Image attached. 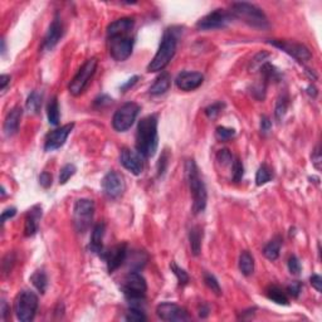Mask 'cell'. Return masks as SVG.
<instances>
[{"instance_id":"obj_1","label":"cell","mask_w":322,"mask_h":322,"mask_svg":"<svg viewBox=\"0 0 322 322\" xmlns=\"http://www.w3.org/2000/svg\"><path fill=\"white\" fill-rule=\"evenodd\" d=\"M135 145H136V151L141 154L145 159L154 156L159 145L156 115H149L140 120L137 125Z\"/></svg>"},{"instance_id":"obj_2","label":"cell","mask_w":322,"mask_h":322,"mask_svg":"<svg viewBox=\"0 0 322 322\" xmlns=\"http://www.w3.org/2000/svg\"><path fill=\"white\" fill-rule=\"evenodd\" d=\"M185 170L189 188H190L191 195H193V212H194V214H199V213L204 212L205 207H207V188H205L203 179L200 178L199 169H198L194 160L186 161Z\"/></svg>"},{"instance_id":"obj_3","label":"cell","mask_w":322,"mask_h":322,"mask_svg":"<svg viewBox=\"0 0 322 322\" xmlns=\"http://www.w3.org/2000/svg\"><path fill=\"white\" fill-rule=\"evenodd\" d=\"M176 47H178V34H176L175 29H166L154 59L147 66V72L164 71V68L168 66L175 55Z\"/></svg>"},{"instance_id":"obj_4","label":"cell","mask_w":322,"mask_h":322,"mask_svg":"<svg viewBox=\"0 0 322 322\" xmlns=\"http://www.w3.org/2000/svg\"><path fill=\"white\" fill-rule=\"evenodd\" d=\"M231 14L233 18L241 19L242 21L253 26V28L267 29L270 26L265 11L254 4L246 3V1L232 4Z\"/></svg>"},{"instance_id":"obj_5","label":"cell","mask_w":322,"mask_h":322,"mask_svg":"<svg viewBox=\"0 0 322 322\" xmlns=\"http://www.w3.org/2000/svg\"><path fill=\"white\" fill-rule=\"evenodd\" d=\"M146 291V281L137 271H132L125 276L122 282V292L131 306L140 307L139 304L145 299Z\"/></svg>"},{"instance_id":"obj_6","label":"cell","mask_w":322,"mask_h":322,"mask_svg":"<svg viewBox=\"0 0 322 322\" xmlns=\"http://www.w3.org/2000/svg\"><path fill=\"white\" fill-rule=\"evenodd\" d=\"M38 310V296L33 291L24 290L19 292L14 301V312L19 321L30 322Z\"/></svg>"},{"instance_id":"obj_7","label":"cell","mask_w":322,"mask_h":322,"mask_svg":"<svg viewBox=\"0 0 322 322\" xmlns=\"http://www.w3.org/2000/svg\"><path fill=\"white\" fill-rule=\"evenodd\" d=\"M97 63L98 62L96 58H89L84 62L83 66L79 68V71L77 72V74L73 77V79H72L68 86L69 93L72 96H79V94L83 93L84 89L87 88L88 83L91 82L93 74L96 73Z\"/></svg>"},{"instance_id":"obj_8","label":"cell","mask_w":322,"mask_h":322,"mask_svg":"<svg viewBox=\"0 0 322 322\" xmlns=\"http://www.w3.org/2000/svg\"><path fill=\"white\" fill-rule=\"evenodd\" d=\"M94 215V203L89 199H78L73 207V223L78 233H84L91 227Z\"/></svg>"},{"instance_id":"obj_9","label":"cell","mask_w":322,"mask_h":322,"mask_svg":"<svg viewBox=\"0 0 322 322\" xmlns=\"http://www.w3.org/2000/svg\"><path fill=\"white\" fill-rule=\"evenodd\" d=\"M108 49L111 57L117 62H123L127 59L132 53L134 48V37L130 34H118L113 37H108Z\"/></svg>"},{"instance_id":"obj_10","label":"cell","mask_w":322,"mask_h":322,"mask_svg":"<svg viewBox=\"0 0 322 322\" xmlns=\"http://www.w3.org/2000/svg\"><path fill=\"white\" fill-rule=\"evenodd\" d=\"M140 112V106L135 102H127L121 106L115 112L112 118V126L116 131L125 132L131 128Z\"/></svg>"},{"instance_id":"obj_11","label":"cell","mask_w":322,"mask_h":322,"mask_svg":"<svg viewBox=\"0 0 322 322\" xmlns=\"http://www.w3.org/2000/svg\"><path fill=\"white\" fill-rule=\"evenodd\" d=\"M233 16L231 13L225 11L224 9H215L212 13L203 16L197 23V28L199 30H213V29L225 28L232 21Z\"/></svg>"},{"instance_id":"obj_12","label":"cell","mask_w":322,"mask_h":322,"mask_svg":"<svg viewBox=\"0 0 322 322\" xmlns=\"http://www.w3.org/2000/svg\"><path fill=\"white\" fill-rule=\"evenodd\" d=\"M156 315L159 319L168 322H180L189 320L188 311L184 307L171 302H163L156 307Z\"/></svg>"},{"instance_id":"obj_13","label":"cell","mask_w":322,"mask_h":322,"mask_svg":"<svg viewBox=\"0 0 322 322\" xmlns=\"http://www.w3.org/2000/svg\"><path fill=\"white\" fill-rule=\"evenodd\" d=\"M102 190L106 197L110 199H116L121 197L125 191V181L123 178L116 171H110L102 179Z\"/></svg>"},{"instance_id":"obj_14","label":"cell","mask_w":322,"mask_h":322,"mask_svg":"<svg viewBox=\"0 0 322 322\" xmlns=\"http://www.w3.org/2000/svg\"><path fill=\"white\" fill-rule=\"evenodd\" d=\"M270 43L273 47H277L278 49L292 55V57L296 58L300 62H306V60L311 59L312 57L309 48L305 47L304 44H300V43L287 42V40H270Z\"/></svg>"},{"instance_id":"obj_15","label":"cell","mask_w":322,"mask_h":322,"mask_svg":"<svg viewBox=\"0 0 322 322\" xmlns=\"http://www.w3.org/2000/svg\"><path fill=\"white\" fill-rule=\"evenodd\" d=\"M120 163L134 175H140L144 170V156L131 149H123L120 155Z\"/></svg>"},{"instance_id":"obj_16","label":"cell","mask_w":322,"mask_h":322,"mask_svg":"<svg viewBox=\"0 0 322 322\" xmlns=\"http://www.w3.org/2000/svg\"><path fill=\"white\" fill-rule=\"evenodd\" d=\"M127 246L126 243L117 244V246L112 247L111 249L105 252L103 254V260L107 263V270L110 273H113L118 267H121L123 262L127 260Z\"/></svg>"},{"instance_id":"obj_17","label":"cell","mask_w":322,"mask_h":322,"mask_svg":"<svg viewBox=\"0 0 322 322\" xmlns=\"http://www.w3.org/2000/svg\"><path fill=\"white\" fill-rule=\"evenodd\" d=\"M74 127V123H67V125L62 126L59 128H55L54 131L50 132L45 139L44 150L45 151H54V150L59 149L64 145L67 137L72 132Z\"/></svg>"},{"instance_id":"obj_18","label":"cell","mask_w":322,"mask_h":322,"mask_svg":"<svg viewBox=\"0 0 322 322\" xmlns=\"http://www.w3.org/2000/svg\"><path fill=\"white\" fill-rule=\"evenodd\" d=\"M64 33V28H63V23L60 20L59 14H55L53 18L52 23H50L49 28H48L47 34H45L44 40H43V49L44 50H52L55 45L58 44L60 39L63 37Z\"/></svg>"},{"instance_id":"obj_19","label":"cell","mask_w":322,"mask_h":322,"mask_svg":"<svg viewBox=\"0 0 322 322\" xmlns=\"http://www.w3.org/2000/svg\"><path fill=\"white\" fill-rule=\"evenodd\" d=\"M204 82V76L200 72H181L175 79L176 87L181 91H194Z\"/></svg>"},{"instance_id":"obj_20","label":"cell","mask_w":322,"mask_h":322,"mask_svg":"<svg viewBox=\"0 0 322 322\" xmlns=\"http://www.w3.org/2000/svg\"><path fill=\"white\" fill-rule=\"evenodd\" d=\"M40 218H42V207L34 205L26 213L25 223H24V236L33 237L37 234L38 228H39Z\"/></svg>"},{"instance_id":"obj_21","label":"cell","mask_w":322,"mask_h":322,"mask_svg":"<svg viewBox=\"0 0 322 322\" xmlns=\"http://www.w3.org/2000/svg\"><path fill=\"white\" fill-rule=\"evenodd\" d=\"M21 115H23V110L20 107H18V106L9 111L3 125V131L5 134V136H13V135H15L18 132Z\"/></svg>"},{"instance_id":"obj_22","label":"cell","mask_w":322,"mask_h":322,"mask_svg":"<svg viewBox=\"0 0 322 322\" xmlns=\"http://www.w3.org/2000/svg\"><path fill=\"white\" fill-rule=\"evenodd\" d=\"M135 20L132 18H121L112 21L107 26V38L118 34H130L134 29Z\"/></svg>"},{"instance_id":"obj_23","label":"cell","mask_w":322,"mask_h":322,"mask_svg":"<svg viewBox=\"0 0 322 322\" xmlns=\"http://www.w3.org/2000/svg\"><path fill=\"white\" fill-rule=\"evenodd\" d=\"M103 236H105V224L100 223L93 228L91 237V243H89V248L93 253L98 254L100 257H103L105 254V248H103Z\"/></svg>"},{"instance_id":"obj_24","label":"cell","mask_w":322,"mask_h":322,"mask_svg":"<svg viewBox=\"0 0 322 322\" xmlns=\"http://www.w3.org/2000/svg\"><path fill=\"white\" fill-rule=\"evenodd\" d=\"M170 84H171L170 74H169L168 72H161V74L155 79L154 84L150 87L149 89L150 94H152V96H160V94H164L169 88H170Z\"/></svg>"},{"instance_id":"obj_25","label":"cell","mask_w":322,"mask_h":322,"mask_svg":"<svg viewBox=\"0 0 322 322\" xmlns=\"http://www.w3.org/2000/svg\"><path fill=\"white\" fill-rule=\"evenodd\" d=\"M202 239L203 231L200 227H193L189 232V241H190V248L194 256H199L200 249H202Z\"/></svg>"},{"instance_id":"obj_26","label":"cell","mask_w":322,"mask_h":322,"mask_svg":"<svg viewBox=\"0 0 322 322\" xmlns=\"http://www.w3.org/2000/svg\"><path fill=\"white\" fill-rule=\"evenodd\" d=\"M281 246H282V239L280 237H276L275 239H272L271 242H268L266 244L265 249H263V254L267 260L276 261L280 257Z\"/></svg>"},{"instance_id":"obj_27","label":"cell","mask_w":322,"mask_h":322,"mask_svg":"<svg viewBox=\"0 0 322 322\" xmlns=\"http://www.w3.org/2000/svg\"><path fill=\"white\" fill-rule=\"evenodd\" d=\"M239 270H241L242 275L247 276V277L254 272V258L249 252H242L241 257H239Z\"/></svg>"},{"instance_id":"obj_28","label":"cell","mask_w":322,"mask_h":322,"mask_svg":"<svg viewBox=\"0 0 322 322\" xmlns=\"http://www.w3.org/2000/svg\"><path fill=\"white\" fill-rule=\"evenodd\" d=\"M266 295H267V297L271 301L276 302V304L283 305V306H287L288 305L287 295L280 287H277V286H271L267 291H266Z\"/></svg>"},{"instance_id":"obj_29","label":"cell","mask_w":322,"mask_h":322,"mask_svg":"<svg viewBox=\"0 0 322 322\" xmlns=\"http://www.w3.org/2000/svg\"><path fill=\"white\" fill-rule=\"evenodd\" d=\"M30 281H31V283H33V286L37 288L40 294H44V292L47 291L48 277H47V275H45L44 271H42V270L35 271V272L31 275Z\"/></svg>"},{"instance_id":"obj_30","label":"cell","mask_w":322,"mask_h":322,"mask_svg":"<svg viewBox=\"0 0 322 322\" xmlns=\"http://www.w3.org/2000/svg\"><path fill=\"white\" fill-rule=\"evenodd\" d=\"M26 110L30 113H38L39 112L40 107H42V94L38 91H33L28 96L26 100Z\"/></svg>"},{"instance_id":"obj_31","label":"cell","mask_w":322,"mask_h":322,"mask_svg":"<svg viewBox=\"0 0 322 322\" xmlns=\"http://www.w3.org/2000/svg\"><path fill=\"white\" fill-rule=\"evenodd\" d=\"M47 116L48 121H49L50 125L57 126L59 123V106H58V100L57 97H53L52 100L49 101L47 106Z\"/></svg>"},{"instance_id":"obj_32","label":"cell","mask_w":322,"mask_h":322,"mask_svg":"<svg viewBox=\"0 0 322 322\" xmlns=\"http://www.w3.org/2000/svg\"><path fill=\"white\" fill-rule=\"evenodd\" d=\"M273 178V173L270 169V166L263 164V165L260 166V169L257 170L256 174V184L258 186L265 185L268 181H271V179Z\"/></svg>"},{"instance_id":"obj_33","label":"cell","mask_w":322,"mask_h":322,"mask_svg":"<svg viewBox=\"0 0 322 322\" xmlns=\"http://www.w3.org/2000/svg\"><path fill=\"white\" fill-rule=\"evenodd\" d=\"M126 321H131V322H140V321H146V316H145L144 311H142L140 307H134L131 306L130 310L126 312L125 316Z\"/></svg>"},{"instance_id":"obj_34","label":"cell","mask_w":322,"mask_h":322,"mask_svg":"<svg viewBox=\"0 0 322 322\" xmlns=\"http://www.w3.org/2000/svg\"><path fill=\"white\" fill-rule=\"evenodd\" d=\"M76 171L77 169L73 164H67V165L63 166V168L60 169V173H59V184L64 185V184H66L67 181H68L74 174H76Z\"/></svg>"},{"instance_id":"obj_35","label":"cell","mask_w":322,"mask_h":322,"mask_svg":"<svg viewBox=\"0 0 322 322\" xmlns=\"http://www.w3.org/2000/svg\"><path fill=\"white\" fill-rule=\"evenodd\" d=\"M232 176H233V180L236 181V183H239V181L242 180V178H243V174H244V168H243V164H242L241 160L238 159V157H236V159L233 160V163H232Z\"/></svg>"},{"instance_id":"obj_36","label":"cell","mask_w":322,"mask_h":322,"mask_svg":"<svg viewBox=\"0 0 322 322\" xmlns=\"http://www.w3.org/2000/svg\"><path fill=\"white\" fill-rule=\"evenodd\" d=\"M288 107V97L287 96H281L277 101V105H276V118L278 121H281L283 118V116L286 115V111H287Z\"/></svg>"},{"instance_id":"obj_37","label":"cell","mask_w":322,"mask_h":322,"mask_svg":"<svg viewBox=\"0 0 322 322\" xmlns=\"http://www.w3.org/2000/svg\"><path fill=\"white\" fill-rule=\"evenodd\" d=\"M234 135H236V131H234L233 128L224 127V126H219L217 128V131H215V136L220 141H228L232 137H234Z\"/></svg>"},{"instance_id":"obj_38","label":"cell","mask_w":322,"mask_h":322,"mask_svg":"<svg viewBox=\"0 0 322 322\" xmlns=\"http://www.w3.org/2000/svg\"><path fill=\"white\" fill-rule=\"evenodd\" d=\"M170 268H171V271H173L174 275L176 276V278H178L179 285L184 286V285H186V283L189 282V276H188V273H186L185 271L183 270V268L179 267V266L176 265L175 262H171Z\"/></svg>"},{"instance_id":"obj_39","label":"cell","mask_w":322,"mask_h":322,"mask_svg":"<svg viewBox=\"0 0 322 322\" xmlns=\"http://www.w3.org/2000/svg\"><path fill=\"white\" fill-rule=\"evenodd\" d=\"M204 282H205V285H207L208 287L212 290V292H214L217 296H220V295H222V290H220L219 282H218V280L214 277V276L210 275V273H205Z\"/></svg>"},{"instance_id":"obj_40","label":"cell","mask_w":322,"mask_h":322,"mask_svg":"<svg viewBox=\"0 0 322 322\" xmlns=\"http://www.w3.org/2000/svg\"><path fill=\"white\" fill-rule=\"evenodd\" d=\"M288 270H290V272L295 276H299L300 273H301L302 266L296 256L290 257V260H288Z\"/></svg>"},{"instance_id":"obj_41","label":"cell","mask_w":322,"mask_h":322,"mask_svg":"<svg viewBox=\"0 0 322 322\" xmlns=\"http://www.w3.org/2000/svg\"><path fill=\"white\" fill-rule=\"evenodd\" d=\"M224 107H225V105L223 102H215L205 108V113H207V116L209 118H214L215 116L219 115L220 111H222Z\"/></svg>"},{"instance_id":"obj_42","label":"cell","mask_w":322,"mask_h":322,"mask_svg":"<svg viewBox=\"0 0 322 322\" xmlns=\"http://www.w3.org/2000/svg\"><path fill=\"white\" fill-rule=\"evenodd\" d=\"M217 160L222 165H228V164L233 163V156H232V154L229 152V150L223 149L218 152Z\"/></svg>"},{"instance_id":"obj_43","label":"cell","mask_w":322,"mask_h":322,"mask_svg":"<svg viewBox=\"0 0 322 322\" xmlns=\"http://www.w3.org/2000/svg\"><path fill=\"white\" fill-rule=\"evenodd\" d=\"M301 288H302L301 282H292L291 285L287 287V292L291 295L292 297L296 299V297H299L300 294H301Z\"/></svg>"},{"instance_id":"obj_44","label":"cell","mask_w":322,"mask_h":322,"mask_svg":"<svg viewBox=\"0 0 322 322\" xmlns=\"http://www.w3.org/2000/svg\"><path fill=\"white\" fill-rule=\"evenodd\" d=\"M39 184L44 189L49 188L52 185V175L49 173H47V171H43L39 175Z\"/></svg>"},{"instance_id":"obj_45","label":"cell","mask_w":322,"mask_h":322,"mask_svg":"<svg viewBox=\"0 0 322 322\" xmlns=\"http://www.w3.org/2000/svg\"><path fill=\"white\" fill-rule=\"evenodd\" d=\"M271 127H272V121L267 116H262V118H261V131L263 134H268L271 131Z\"/></svg>"},{"instance_id":"obj_46","label":"cell","mask_w":322,"mask_h":322,"mask_svg":"<svg viewBox=\"0 0 322 322\" xmlns=\"http://www.w3.org/2000/svg\"><path fill=\"white\" fill-rule=\"evenodd\" d=\"M312 164H314L315 168H316L317 170H320V169H321V152H320L319 146L315 149L314 154H312Z\"/></svg>"},{"instance_id":"obj_47","label":"cell","mask_w":322,"mask_h":322,"mask_svg":"<svg viewBox=\"0 0 322 322\" xmlns=\"http://www.w3.org/2000/svg\"><path fill=\"white\" fill-rule=\"evenodd\" d=\"M15 214H16L15 208H8V209L4 210V212L1 213V225H4V223H5L6 220L13 218Z\"/></svg>"},{"instance_id":"obj_48","label":"cell","mask_w":322,"mask_h":322,"mask_svg":"<svg viewBox=\"0 0 322 322\" xmlns=\"http://www.w3.org/2000/svg\"><path fill=\"white\" fill-rule=\"evenodd\" d=\"M311 285L317 292H321L322 291V278H321V276H319V275L312 276V277H311Z\"/></svg>"},{"instance_id":"obj_49","label":"cell","mask_w":322,"mask_h":322,"mask_svg":"<svg viewBox=\"0 0 322 322\" xmlns=\"http://www.w3.org/2000/svg\"><path fill=\"white\" fill-rule=\"evenodd\" d=\"M139 78H140V77H139V76H134V77H132V78H130V79H128V82H126V83H125V84H123V86H122V87H121V89H122V91H123V92H125V91H126V89H128V88H130V87H132V86H134V84H135V83H136V82H137V81H139Z\"/></svg>"},{"instance_id":"obj_50","label":"cell","mask_w":322,"mask_h":322,"mask_svg":"<svg viewBox=\"0 0 322 322\" xmlns=\"http://www.w3.org/2000/svg\"><path fill=\"white\" fill-rule=\"evenodd\" d=\"M9 81H10V77H9L8 74H3V76L0 77V89H1V91L5 89V87L8 86Z\"/></svg>"},{"instance_id":"obj_51","label":"cell","mask_w":322,"mask_h":322,"mask_svg":"<svg viewBox=\"0 0 322 322\" xmlns=\"http://www.w3.org/2000/svg\"><path fill=\"white\" fill-rule=\"evenodd\" d=\"M0 312H1V317L5 319L6 314H8V305H6V302L4 301V300L1 301V309H0Z\"/></svg>"},{"instance_id":"obj_52","label":"cell","mask_w":322,"mask_h":322,"mask_svg":"<svg viewBox=\"0 0 322 322\" xmlns=\"http://www.w3.org/2000/svg\"><path fill=\"white\" fill-rule=\"evenodd\" d=\"M166 160H168V159H166V154H164V156L160 157L159 165H161V164H165V165H166V164H168V161H166ZM164 171H165V169H164V166H161V169L159 170V175H161V174H163Z\"/></svg>"},{"instance_id":"obj_53","label":"cell","mask_w":322,"mask_h":322,"mask_svg":"<svg viewBox=\"0 0 322 322\" xmlns=\"http://www.w3.org/2000/svg\"><path fill=\"white\" fill-rule=\"evenodd\" d=\"M307 93L310 94V96H312V97H316L317 96V89L315 86H309L307 87Z\"/></svg>"}]
</instances>
